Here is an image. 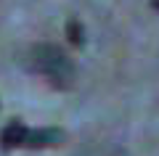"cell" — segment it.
I'll use <instances>...</instances> for the list:
<instances>
[{
  "label": "cell",
  "instance_id": "cell-4",
  "mask_svg": "<svg viewBox=\"0 0 159 156\" xmlns=\"http://www.w3.org/2000/svg\"><path fill=\"white\" fill-rule=\"evenodd\" d=\"M66 40L72 45H82L85 42V29H82L80 19H69L66 21Z\"/></svg>",
  "mask_w": 159,
  "mask_h": 156
},
{
  "label": "cell",
  "instance_id": "cell-5",
  "mask_svg": "<svg viewBox=\"0 0 159 156\" xmlns=\"http://www.w3.org/2000/svg\"><path fill=\"white\" fill-rule=\"evenodd\" d=\"M151 8H154L157 13H159V0H151Z\"/></svg>",
  "mask_w": 159,
  "mask_h": 156
},
{
  "label": "cell",
  "instance_id": "cell-3",
  "mask_svg": "<svg viewBox=\"0 0 159 156\" xmlns=\"http://www.w3.org/2000/svg\"><path fill=\"white\" fill-rule=\"evenodd\" d=\"M27 135H29V127L24 122H8L6 127H3V132H0V145H3V151H13V148H21L24 143H27Z\"/></svg>",
  "mask_w": 159,
  "mask_h": 156
},
{
  "label": "cell",
  "instance_id": "cell-1",
  "mask_svg": "<svg viewBox=\"0 0 159 156\" xmlns=\"http://www.w3.org/2000/svg\"><path fill=\"white\" fill-rule=\"evenodd\" d=\"M34 56V69L43 77L51 79V85L56 87H69L74 79V64L69 61V56L56 45H37L32 50Z\"/></svg>",
  "mask_w": 159,
  "mask_h": 156
},
{
  "label": "cell",
  "instance_id": "cell-2",
  "mask_svg": "<svg viewBox=\"0 0 159 156\" xmlns=\"http://www.w3.org/2000/svg\"><path fill=\"white\" fill-rule=\"evenodd\" d=\"M64 130L58 127H40V130H29L27 135V143H24V148H53V145L64 143Z\"/></svg>",
  "mask_w": 159,
  "mask_h": 156
}]
</instances>
